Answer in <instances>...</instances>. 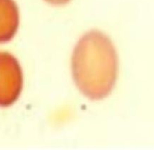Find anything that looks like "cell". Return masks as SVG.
I'll use <instances>...</instances> for the list:
<instances>
[{
  "label": "cell",
  "mask_w": 154,
  "mask_h": 150,
  "mask_svg": "<svg viewBox=\"0 0 154 150\" xmlns=\"http://www.w3.org/2000/svg\"><path fill=\"white\" fill-rule=\"evenodd\" d=\"M46 3L53 6H63L70 2L71 0H44Z\"/></svg>",
  "instance_id": "277c9868"
},
{
  "label": "cell",
  "mask_w": 154,
  "mask_h": 150,
  "mask_svg": "<svg viewBox=\"0 0 154 150\" xmlns=\"http://www.w3.org/2000/svg\"><path fill=\"white\" fill-rule=\"evenodd\" d=\"M118 64L116 49L107 35L89 31L77 43L72 54L74 82L87 98L103 99L115 86Z\"/></svg>",
  "instance_id": "6da1fadb"
},
{
  "label": "cell",
  "mask_w": 154,
  "mask_h": 150,
  "mask_svg": "<svg viewBox=\"0 0 154 150\" xmlns=\"http://www.w3.org/2000/svg\"><path fill=\"white\" fill-rule=\"evenodd\" d=\"M22 87L23 74L18 60L9 53L0 52V106L12 105Z\"/></svg>",
  "instance_id": "7a4b0ae2"
},
{
  "label": "cell",
  "mask_w": 154,
  "mask_h": 150,
  "mask_svg": "<svg viewBox=\"0 0 154 150\" xmlns=\"http://www.w3.org/2000/svg\"><path fill=\"white\" fill-rule=\"evenodd\" d=\"M20 22L19 7L14 0H0V43L10 41Z\"/></svg>",
  "instance_id": "3957f363"
}]
</instances>
